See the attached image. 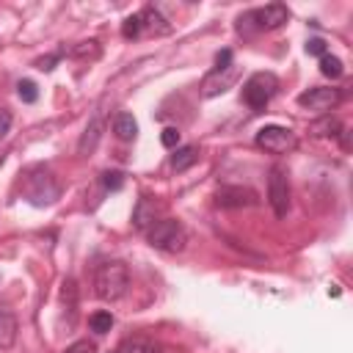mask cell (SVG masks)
<instances>
[{
  "mask_svg": "<svg viewBox=\"0 0 353 353\" xmlns=\"http://www.w3.org/2000/svg\"><path fill=\"white\" fill-rule=\"evenodd\" d=\"M130 290V270L124 262L119 259H110V262H102L94 273V292L97 298L102 301H119L124 298Z\"/></svg>",
  "mask_w": 353,
  "mask_h": 353,
  "instance_id": "cell-1",
  "label": "cell"
},
{
  "mask_svg": "<svg viewBox=\"0 0 353 353\" xmlns=\"http://www.w3.org/2000/svg\"><path fill=\"white\" fill-rule=\"evenodd\" d=\"M146 240L152 248L165 254H179L188 245V229L176 218H160L146 229Z\"/></svg>",
  "mask_w": 353,
  "mask_h": 353,
  "instance_id": "cell-2",
  "label": "cell"
},
{
  "mask_svg": "<svg viewBox=\"0 0 353 353\" xmlns=\"http://www.w3.org/2000/svg\"><path fill=\"white\" fill-rule=\"evenodd\" d=\"M61 196V185L58 179L47 171V168H33L25 179V199L36 207H50L55 199Z\"/></svg>",
  "mask_w": 353,
  "mask_h": 353,
  "instance_id": "cell-3",
  "label": "cell"
},
{
  "mask_svg": "<svg viewBox=\"0 0 353 353\" xmlns=\"http://www.w3.org/2000/svg\"><path fill=\"white\" fill-rule=\"evenodd\" d=\"M279 91V77L273 72H256L243 83V102L254 110H262Z\"/></svg>",
  "mask_w": 353,
  "mask_h": 353,
  "instance_id": "cell-4",
  "label": "cell"
},
{
  "mask_svg": "<svg viewBox=\"0 0 353 353\" xmlns=\"http://www.w3.org/2000/svg\"><path fill=\"white\" fill-rule=\"evenodd\" d=\"M256 146L270 152V154H287L298 146V138L290 127H279V124H265L256 132Z\"/></svg>",
  "mask_w": 353,
  "mask_h": 353,
  "instance_id": "cell-5",
  "label": "cell"
},
{
  "mask_svg": "<svg viewBox=\"0 0 353 353\" xmlns=\"http://www.w3.org/2000/svg\"><path fill=\"white\" fill-rule=\"evenodd\" d=\"M268 201L276 212V218H284L290 210V179L281 165H273L268 174Z\"/></svg>",
  "mask_w": 353,
  "mask_h": 353,
  "instance_id": "cell-6",
  "label": "cell"
},
{
  "mask_svg": "<svg viewBox=\"0 0 353 353\" xmlns=\"http://www.w3.org/2000/svg\"><path fill=\"white\" fill-rule=\"evenodd\" d=\"M339 99H342V91L339 88H331V85H314V88L298 94V105L301 108L314 110V113H323V116L328 110H334L339 105Z\"/></svg>",
  "mask_w": 353,
  "mask_h": 353,
  "instance_id": "cell-7",
  "label": "cell"
},
{
  "mask_svg": "<svg viewBox=\"0 0 353 353\" xmlns=\"http://www.w3.org/2000/svg\"><path fill=\"white\" fill-rule=\"evenodd\" d=\"M215 204L223 210H240V207H254L259 204V196L248 185H221L215 190Z\"/></svg>",
  "mask_w": 353,
  "mask_h": 353,
  "instance_id": "cell-8",
  "label": "cell"
},
{
  "mask_svg": "<svg viewBox=\"0 0 353 353\" xmlns=\"http://www.w3.org/2000/svg\"><path fill=\"white\" fill-rule=\"evenodd\" d=\"M287 19H290V11H287L284 3H270V6H265V8H251V22H254L256 33H259V30H276V28H281Z\"/></svg>",
  "mask_w": 353,
  "mask_h": 353,
  "instance_id": "cell-9",
  "label": "cell"
},
{
  "mask_svg": "<svg viewBox=\"0 0 353 353\" xmlns=\"http://www.w3.org/2000/svg\"><path fill=\"white\" fill-rule=\"evenodd\" d=\"M234 80H237V66L232 63V66H226V69H212L207 77H204V83H201V97H218V94H223V91H229L232 85H234Z\"/></svg>",
  "mask_w": 353,
  "mask_h": 353,
  "instance_id": "cell-10",
  "label": "cell"
},
{
  "mask_svg": "<svg viewBox=\"0 0 353 353\" xmlns=\"http://www.w3.org/2000/svg\"><path fill=\"white\" fill-rule=\"evenodd\" d=\"M160 212H163V204L157 199L141 196L138 204H135V210H132V226L141 229V232H146L154 221H160Z\"/></svg>",
  "mask_w": 353,
  "mask_h": 353,
  "instance_id": "cell-11",
  "label": "cell"
},
{
  "mask_svg": "<svg viewBox=\"0 0 353 353\" xmlns=\"http://www.w3.org/2000/svg\"><path fill=\"white\" fill-rule=\"evenodd\" d=\"M102 130H105V124H102V113L97 110V113L91 116V121L85 124V130H83L80 141H77V154H80V157H88V154H94V152H97L99 138H102Z\"/></svg>",
  "mask_w": 353,
  "mask_h": 353,
  "instance_id": "cell-12",
  "label": "cell"
},
{
  "mask_svg": "<svg viewBox=\"0 0 353 353\" xmlns=\"http://www.w3.org/2000/svg\"><path fill=\"white\" fill-rule=\"evenodd\" d=\"M138 17H141V28H143V30H149V33H154V36H165V33H171L168 19H165V17L160 14V8H154V6L141 8Z\"/></svg>",
  "mask_w": 353,
  "mask_h": 353,
  "instance_id": "cell-13",
  "label": "cell"
},
{
  "mask_svg": "<svg viewBox=\"0 0 353 353\" xmlns=\"http://www.w3.org/2000/svg\"><path fill=\"white\" fill-rule=\"evenodd\" d=\"M119 353H168V350L149 336H127L119 345Z\"/></svg>",
  "mask_w": 353,
  "mask_h": 353,
  "instance_id": "cell-14",
  "label": "cell"
},
{
  "mask_svg": "<svg viewBox=\"0 0 353 353\" xmlns=\"http://www.w3.org/2000/svg\"><path fill=\"white\" fill-rule=\"evenodd\" d=\"M309 132L314 135V138H336V135H342L345 130H342V121L336 119V116H323V119H317V121H312L309 124Z\"/></svg>",
  "mask_w": 353,
  "mask_h": 353,
  "instance_id": "cell-15",
  "label": "cell"
},
{
  "mask_svg": "<svg viewBox=\"0 0 353 353\" xmlns=\"http://www.w3.org/2000/svg\"><path fill=\"white\" fill-rule=\"evenodd\" d=\"M17 342V317L0 306V350H8Z\"/></svg>",
  "mask_w": 353,
  "mask_h": 353,
  "instance_id": "cell-16",
  "label": "cell"
},
{
  "mask_svg": "<svg viewBox=\"0 0 353 353\" xmlns=\"http://www.w3.org/2000/svg\"><path fill=\"white\" fill-rule=\"evenodd\" d=\"M113 132L119 141H132L138 135V121L132 119V113H116L113 116Z\"/></svg>",
  "mask_w": 353,
  "mask_h": 353,
  "instance_id": "cell-17",
  "label": "cell"
},
{
  "mask_svg": "<svg viewBox=\"0 0 353 353\" xmlns=\"http://www.w3.org/2000/svg\"><path fill=\"white\" fill-rule=\"evenodd\" d=\"M196 160H199V146H193V143H188V146H176V152L171 154V168L179 174V171H188Z\"/></svg>",
  "mask_w": 353,
  "mask_h": 353,
  "instance_id": "cell-18",
  "label": "cell"
},
{
  "mask_svg": "<svg viewBox=\"0 0 353 353\" xmlns=\"http://www.w3.org/2000/svg\"><path fill=\"white\" fill-rule=\"evenodd\" d=\"M63 55H72V58H80V61H97L102 55V47L97 39H88V41H77L72 50H63Z\"/></svg>",
  "mask_w": 353,
  "mask_h": 353,
  "instance_id": "cell-19",
  "label": "cell"
},
{
  "mask_svg": "<svg viewBox=\"0 0 353 353\" xmlns=\"http://www.w3.org/2000/svg\"><path fill=\"white\" fill-rule=\"evenodd\" d=\"M320 72H323L325 77H331V80H336V77H342V74H345V66H342V61H339L336 55H331V52H325V55L320 58Z\"/></svg>",
  "mask_w": 353,
  "mask_h": 353,
  "instance_id": "cell-20",
  "label": "cell"
},
{
  "mask_svg": "<svg viewBox=\"0 0 353 353\" xmlns=\"http://www.w3.org/2000/svg\"><path fill=\"white\" fill-rule=\"evenodd\" d=\"M88 325H91L94 334H108L113 328V314L110 312H94L88 317Z\"/></svg>",
  "mask_w": 353,
  "mask_h": 353,
  "instance_id": "cell-21",
  "label": "cell"
},
{
  "mask_svg": "<svg viewBox=\"0 0 353 353\" xmlns=\"http://www.w3.org/2000/svg\"><path fill=\"white\" fill-rule=\"evenodd\" d=\"M17 94H19V99H22V102H28V105H30V102H36V99H39V85H36L33 80H19V83H17Z\"/></svg>",
  "mask_w": 353,
  "mask_h": 353,
  "instance_id": "cell-22",
  "label": "cell"
},
{
  "mask_svg": "<svg viewBox=\"0 0 353 353\" xmlns=\"http://www.w3.org/2000/svg\"><path fill=\"white\" fill-rule=\"evenodd\" d=\"M141 30H143V28H141V17H138V14H130V17L121 22V36H124V39H138Z\"/></svg>",
  "mask_w": 353,
  "mask_h": 353,
  "instance_id": "cell-23",
  "label": "cell"
},
{
  "mask_svg": "<svg viewBox=\"0 0 353 353\" xmlns=\"http://www.w3.org/2000/svg\"><path fill=\"white\" fill-rule=\"evenodd\" d=\"M63 58V50H58V52H50V55H41V58H36V69H41V72H52L55 69V63Z\"/></svg>",
  "mask_w": 353,
  "mask_h": 353,
  "instance_id": "cell-24",
  "label": "cell"
},
{
  "mask_svg": "<svg viewBox=\"0 0 353 353\" xmlns=\"http://www.w3.org/2000/svg\"><path fill=\"white\" fill-rule=\"evenodd\" d=\"M102 185H105V190H121L124 174H121V171H105V174H102Z\"/></svg>",
  "mask_w": 353,
  "mask_h": 353,
  "instance_id": "cell-25",
  "label": "cell"
},
{
  "mask_svg": "<svg viewBox=\"0 0 353 353\" xmlns=\"http://www.w3.org/2000/svg\"><path fill=\"white\" fill-rule=\"evenodd\" d=\"M160 143H163L165 149H176V146H179V130H176V127H165V130L160 132Z\"/></svg>",
  "mask_w": 353,
  "mask_h": 353,
  "instance_id": "cell-26",
  "label": "cell"
},
{
  "mask_svg": "<svg viewBox=\"0 0 353 353\" xmlns=\"http://www.w3.org/2000/svg\"><path fill=\"white\" fill-rule=\"evenodd\" d=\"M306 52H309V55H317V58H323V55L328 52V44H325V39H320V36L309 39V41H306Z\"/></svg>",
  "mask_w": 353,
  "mask_h": 353,
  "instance_id": "cell-27",
  "label": "cell"
},
{
  "mask_svg": "<svg viewBox=\"0 0 353 353\" xmlns=\"http://www.w3.org/2000/svg\"><path fill=\"white\" fill-rule=\"evenodd\" d=\"M66 353H97V345L88 342V339H77V342H72L66 347Z\"/></svg>",
  "mask_w": 353,
  "mask_h": 353,
  "instance_id": "cell-28",
  "label": "cell"
},
{
  "mask_svg": "<svg viewBox=\"0 0 353 353\" xmlns=\"http://www.w3.org/2000/svg\"><path fill=\"white\" fill-rule=\"evenodd\" d=\"M11 121H14L11 110H8V108H0V138H6V135H8V130H11Z\"/></svg>",
  "mask_w": 353,
  "mask_h": 353,
  "instance_id": "cell-29",
  "label": "cell"
},
{
  "mask_svg": "<svg viewBox=\"0 0 353 353\" xmlns=\"http://www.w3.org/2000/svg\"><path fill=\"white\" fill-rule=\"evenodd\" d=\"M226 66H232V50H221L215 55V69H226Z\"/></svg>",
  "mask_w": 353,
  "mask_h": 353,
  "instance_id": "cell-30",
  "label": "cell"
},
{
  "mask_svg": "<svg viewBox=\"0 0 353 353\" xmlns=\"http://www.w3.org/2000/svg\"><path fill=\"white\" fill-rule=\"evenodd\" d=\"M3 160H6V154H3V152H0V165H3Z\"/></svg>",
  "mask_w": 353,
  "mask_h": 353,
  "instance_id": "cell-31",
  "label": "cell"
},
{
  "mask_svg": "<svg viewBox=\"0 0 353 353\" xmlns=\"http://www.w3.org/2000/svg\"><path fill=\"white\" fill-rule=\"evenodd\" d=\"M113 353H119V350H113Z\"/></svg>",
  "mask_w": 353,
  "mask_h": 353,
  "instance_id": "cell-32",
  "label": "cell"
}]
</instances>
